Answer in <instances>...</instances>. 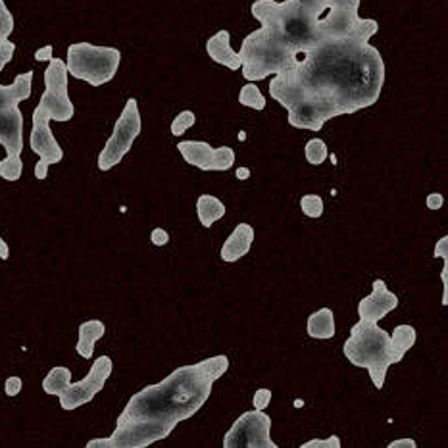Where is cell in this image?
Segmentation results:
<instances>
[{"mask_svg": "<svg viewBox=\"0 0 448 448\" xmlns=\"http://www.w3.org/2000/svg\"><path fill=\"white\" fill-rule=\"evenodd\" d=\"M10 258V247L6 245V240L0 237V260H8Z\"/></svg>", "mask_w": 448, "mask_h": 448, "instance_id": "31", "label": "cell"}, {"mask_svg": "<svg viewBox=\"0 0 448 448\" xmlns=\"http://www.w3.org/2000/svg\"><path fill=\"white\" fill-rule=\"evenodd\" d=\"M362 0H256L250 12L262 27L242 39V78L262 81L289 70L297 56L333 39L379 31V23L360 18Z\"/></svg>", "mask_w": 448, "mask_h": 448, "instance_id": "2", "label": "cell"}, {"mask_svg": "<svg viewBox=\"0 0 448 448\" xmlns=\"http://www.w3.org/2000/svg\"><path fill=\"white\" fill-rule=\"evenodd\" d=\"M400 447H408V448H416V441H412V439H398V441H393L389 442V448H400Z\"/></svg>", "mask_w": 448, "mask_h": 448, "instance_id": "30", "label": "cell"}, {"mask_svg": "<svg viewBox=\"0 0 448 448\" xmlns=\"http://www.w3.org/2000/svg\"><path fill=\"white\" fill-rule=\"evenodd\" d=\"M14 27H16V21H14L12 12L8 10L6 2L0 0V72L12 62L16 54V43L10 41Z\"/></svg>", "mask_w": 448, "mask_h": 448, "instance_id": "17", "label": "cell"}, {"mask_svg": "<svg viewBox=\"0 0 448 448\" xmlns=\"http://www.w3.org/2000/svg\"><path fill=\"white\" fill-rule=\"evenodd\" d=\"M272 402V390L270 389H258L252 396L254 410H266Z\"/></svg>", "mask_w": 448, "mask_h": 448, "instance_id": "25", "label": "cell"}, {"mask_svg": "<svg viewBox=\"0 0 448 448\" xmlns=\"http://www.w3.org/2000/svg\"><path fill=\"white\" fill-rule=\"evenodd\" d=\"M304 154L308 164L319 166V164H324L325 160H327L329 150H327V144H325V141H321V139H310V141L306 143Z\"/></svg>", "mask_w": 448, "mask_h": 448, "instance_id": "21", "label": "cell"}, {"mask_svg": "<svg viewBox=\"0 0 448 448\" xmlns=\"http://www.w3.org/2000/svg\"><path fill=\"white\" fill-rule=\"evenodd\" d=\"M196 122L195 112L191 110H183L181 114H177V117L171 122V135L174 137H181L183 133L187 129H191Z\"/></svg>", "mask_w": 448, "mask_h": 448, "instance_id": "23", "label": "cell"}, {"mask_svg": "<svg viewBox=\"0 0 448 448\" xmlns=\"http://www.w3.org/2000/svg\"><path fill=\"white\" fill-rule=\"evenodd\" d=\"M33 112L53 122H70L75 114L68 92V68L62 58H50L45 70V92Z\"/></svg>", "mask_w": 448, "mask_h": 448, "instance_id": "8", "label": "cell"}, {"mask_svg": "<svg viewBox=\"0 0 448 448\" xmlns=\"http://www.w3.org/2000/svg\"><path fill=\"white\" fill-rule=\"evenodd\" d=\"M196 215L204 228H212L225 215V204L214 195H201L196 201Z\"/></svg>", "mask_w": 448, "mask_h": 448, "instance_id": "19", "label": "cell"}, {"mask_svg": "<svg viewBox=\"0 0 448 448\" xmlns=\"http://www.w3.org/2000/svg\"><path fill=\"white\" fill-rule=\"evenodd\" d=\"M225 448H277L272 439V417L264 410H248L237 417L225 437Z\"/></svg>", "mask_w": 448, "mask_h": 448, "instance_id": "10", "label": "cell"}, {"mask_svg": "<svg viewBox=\"0 0 448 448\" xmlns=\"http://www.w3.org/2000/svg\"><path fill=\"white\" fill-rule=\"evenodd\" d=\"M206 53H208V56L214 60L215 64L225 65L231 72L240 70L239 53L231 48V35L225 29H221V31H218L206 41Z\"/></svg>", "mask_w": 448, "mask_h": 448, "instance_id": "15", "label": "cell"}, {"mask_svg": "<svg viewBox=\"0 0 448 448\" xmlns=\"http://www.w3.org/2000/svg\"><path fill=\"white\" fill-rule=\"evenodd\" d=\"M31 124L33 127L31 135H29V144H31L33 152L39 156V162L35 166V177L43 181L48 176V168L64 160V150L56 141V137L53 135V129L48 125L50 119L33 112Z\"/></svg>", "mask_w": 448, "mask_h": 448, "instance_id": "11", "label": "cell"}, {"mask_svg": "<svg viewBox=\"0 0 448 448\" xmlns=\"http://www.w3.org/2000/svg\"><path fill=\"white\" fill-rule=\"evenodd\" d=\"M177 150L185 162L202 171H228L235 164V150L231 146L212 149L204 141H181Z\"/></svg>", "mask_w": 448, "mask_h": 448, "instance_id": "12", "label": "cell"}, {"mask_svg": "<svg viewBox=\"0 0 448 448\" xmlns=\"http://www.w3.org/2000/svg\"><path fill=\"white\" fill-rule=\"evenodd\" d=\"M371 37L358 33L321 43L270 81V97L289 112V125L321 131L333 117L375 105L383 91L385 62L370 45Z\"/></svg>", "mask_w": 448, "mask_h": 448, "instance_id": "1", "label": "cell"}, {"mask_svg": "<svg viewBox=\"0 0 448 448\" xmlns=\"http://www.w3.org/2000/svg\"><path fill=\"white\" fill-rule=\"evenodd\" d=\"M237 174H239L240 179H247V177H248V169L242 168V169H239V171H237Z\"/></svg>", "mask_w": 448, "mask_h": 448, "instance_id": "32", "label": "cell"}, {"mask_svg": "<svg viewBox=\"0 0 448 448\" xmlns=\"http://www.w3.org/2000/svg\"><path fill=\"white\" fill-rule=\"evenodd\" d=\"M302 448H341V439L337 435L327 437V439H314L302 444Z\"/></svg>", "mask_w": 448, "mask_h": 448, "instance_id": "24", "label": "cell"}, {"mask_svg": "<svg viewBox=\"0 0 448 448\" xmlns=\"http://www.w3.org/2000/svg\"><path fill=\"white\" fill-rule=\"evenodd\" d=\"M122 53L114 46H97L91 43H73L68 46V75L81 79L91 87L110 83L116 78Z\"/></svg>", "mask_w": 448, "mask_h": 448, "instance_id": "7", "label": "cell"}, {"mask_svg": "<svg viewBox=\"0 0 448 448\" xmlns=\"http://www.w3.org/2000/svg\"><path fill=\"white\" fill-rule=\"evenodd\" d=\"M150 240H152V245H154V247H164V245H168L169 242V233L162 228L152 229V233H150Z\"/></svg>", "mask_w": 448, "mask_h": 448, "instance_id": "27", "label": "cell"}, {"mask_svg": "<svg viewBox=\"0 0 448 448\" xmlns=\"http://www.w3.org/2000/svg\"><path fill=\"white\" fill-rule=\"evenodd\" d=\"M300 208L308 218H321L324 214V201L319 195H304L300 198Z\"/></svg>", "mask_w": 448, "mask_h": 448, "instance_id": "22", "label": "cell"}, {"mask_svg": "<svg viewBox=\"0 0 448 448\" xmlns=\"http://www.w3.org/2000/svg\"><path fill=\"white\" fill-rule=\"evenodd\" d=\"M21 387H23V381H21L20 377H8L6 383H4V393L8 396H18L21 393Z\"/></svg>", "mask_w": 448, "mask_h": 448, "instance_id": "26", "label": "cell"}, {"mask_svg": "<svg viewBox=\"0 0 448 448\" xmlns=\"http://www.w3.org/2000/svg\"><path fill=\"white\" fill-rule=\"evenodd\" d=\"M416 338L417 333L412 325H396L395 331L387 333L375 321L360 319L352 325L343 352L352 366L370 371L375 389H383L389 368L406 356V352L416 344Z\"/></svg>", "mask_w": 448, "mask_h": 448, "instance_id": "4", "label": "cell"}, {"mask_svg": "<svg viewBox=\"0 0 448 448\" xmlns=\"http://www.w3.org/2000/svg\"><path fill=\"white\" fill-rule=\"evenodd\" d=\"M79 337H78V344H75V351L81 358L85 360H91L92 354H95V344L105 337L106 333V325L105 321L100 319H87L83 324L79 325Z\"/></svg>", "mask_w": 448, "mask_h": 448, "instance_id": "16", "label": "cell"}, {"mask_svg": "<svg viewBox=\"0 0 448 448\" xmlns=\"http://www.w3.org/2000/svg\"><path fill=\"white\" fill-rule=\"evenodd\" d=\"M228 370L225 354L177 368L160 383L149 385L131 396L117 416L114 433L92 439L87 448H146L168 439L179 423L195 416L206 404L214 383Z\"/></svg>", "mask_w": 448, "mask_h": 448, "instance_id": "3", "label": "cell"}, {"mask_svg": "<svg viewBox=\"0 0 448 448\" xmlns=\"http://www.w3.org/2000/svg\"><path fill=\"white\" fill-rule=\"evenodd\" d=\"M254 242V229L250 223H239L237 228L231 231V235L228 237V240L223 242L221 247V260L228 262H237L240 260L242 256H247L250 252Z\"/></svg>", "mask_w": 448, "mask_h": 448, "instance_id": "14", "label": "cell"}, {"mask_svg": "<svg viewBox=\"0 0 448 448\" xmlns=\"http://www.w3.org/2000/svg\"><path fill=\"white\" fill-rule=\"evenodd\" d=\"M112 371H114L112 358L98 356L92 362L87 377L78 381V383H72V371L68 370L65 366H56L43 379V390L46 395L58 396L62 410L72 412V410H78L91 402L92 398L105 389Z\"/></svg>", "mask_w": 448, "mask_h": 448, "instance_id": "6", "label": "cell"}, {"mask_svg": "<svg viewBox=\"0 0 448 448\" xmlns=\"http://www.w3.org/2000/svg\"><path fill=\"white\" fill-rule=\"evenodd\" d=\"M50 58H53V45L43 46V48H39V50L35 53V60H37V62H48Z\"/></svg>", "mask_w": 448, "mask_h": 448, "instance_id": "29", "label": "cell"}, {"mask_svg": "<svg viewBox=\"0 0 448 448\" xmlns=\"http://www.w3.org/2000/svg\"><path fill=\"white\" fill-rule=\"evenodd\" d=\"M141 129H143V122H141V112H139L137 98H129L125 102L124 112L117 117L110 139L106 141L105 149L100 150V154H98V169L108 171V169L122 162L135 143L137 137L141 135Z\"/></svg>", "mask_w": 448, "mask_h": 448, "instance_id": "9", "label": "cell"}, {"mask_svg": "<svg viewBox=\"0 0 448 448\" xmlns=\"http://www.w3.org/2000/svg\"><path fill=\"white\" fill-rule=\"evenodd\" d=\"M239 102L247 108H252V110H264L266 108V98L258 89V85L248 81L239 92Z\"/></svg>", "mask_w": 448, "mask_h": 448, "instance_id": "20", "label": "cell"}, {"mask_svg": "<svg viewBox=\"0 0 448 448\" xmlns=\"http://www.w3.org/2000/svg\"><path fill=\"white\" fill-rule=\"evenodd\" d=\"M33 72L20 73L14 83L0 85V144L6 158L0 160V177L4 181H18L23 174V114L20 102L31 97Z\"/></svg>", "mask_w": 448, "mask_h": 448, "instance_id": "5", "label": "cell"}, {"mask_svg": "<svg viewBox=\"0 0 448 448\" xmlns=\"http://www.w3.org/2000/svg\"><path fill=\"white\" fill-rule=\"evenodd\" d=\"M442 204H444V198H442L441 193H431L427 196V208L429 210H441Z\"/></svg>", "mask_w": 448, "mask_h": 448, "instance_id": "28", "label": "cell"}, {"mask_svg": "<svg viewBox=\"0 0 448 448\" xmlns=\"http://www.w3.org/2000/svg\"><path fill=\"white\" fill-rule=\"evenodd\" d=\"M398 306V297L390 291L383 279L373 281V291L360 300L358 314L364 321H381V319Z\"/></svg>", "mask_w": 448, "mask_h": 448, "instance_id": "13", "label": "cell"}, {"mask_svg": "<svg viewBox=\"0 0 448 448\" xmlns=\"http://www.w3.org/2000/svg\"><path fill=\"white\" fill-rule=\"evenodd\" d=\"M306 331L312 338H333L335 337V316L331 308H321L308 318Z\"/></svg>", "mask_w": 448, "mask_h": 448, "instance_id": "18", "label": "cell"}]
</instances>
